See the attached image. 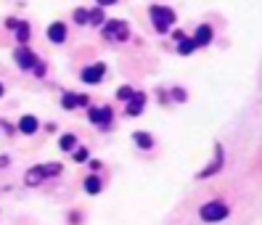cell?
Wrapping results in <instances>:
<instances>
[{"instance_id":"1","label":"cell","mask_w":262,"mask_h":225,"mask_svg":"<svg viewBox=\"0 0 262 225\" xmlns=\"http://www.w3.org/2000/svg\"><path fill=\"white\" fill-rule=\"evenodd\" d=\"M61 172V165L58 162H51V165H40V167H32V170H27L24 175V183L27 185H40L45 178H53Z\"/></svg>"},{"instance_id":"2","label":"cell","mask_w":262,"mask_h":225,"mask_svg":"<svg viewBox=\"0 0 262 225\" xmlns=\"http://www.w3.org/2000/svg\"><path fill=\"white\" fill-rule=\"evenodd\" d=\"M151 21H154V30L161 32L164 35L167 30L172 27V21H175V11L172 8H167V5H151Z\"/></svg>"},{"instance_id":"3","label":"cell","mask_w":262,"mask_h":225,"mask_svg":"<svg viewBox=\"0 0 262 225\" xmlns=\"http://www.w3.org/2000/svg\"><path fill=\"white\" fill-rule=\"evenodd\" d=\"M103 37L106 40H127L130 37V27H127V21H106L103 24Z\"/></svg>"},{"instance_id":"4","label":"cell","mask_w":262,"mask_h":225,"mask_svg":"<svg viewBox=\"0 0 262 225\" xmlns=\"http://www.w3.org/2000/svg\"><path fill=\"white\" fill-rule=\"evenodd\" d=\"M202 217L209 223H217V220H225L228 217V207L222 201H209V204L202 207Z\"/></svg>"},{"instance_id":"5","label":"cell","mask_w":262,"mask_h":225,"mask_svg":"<svg viewBox=\"0 0 262 225\" xmlns=\"http://www.w3.org/2000/svg\"><path fill=\"white\" fill-rule=\"evenodd\" d=\"M111 117H114V111H111L109 106H90V111H87V120H90L93 125H101V127H109Z\"/></svg>"},{"instance_id":"6","label":"cell","mask_w":262,"mask_h":225,"mask_svg":"<svg viewBox=\"0 0 262 225\" xmlns=\"http://www.w3.org/2000/svg\"><path fill=\"white\" fill-rule=\"evenodd\" d=\"M103 75H106V66L103 64H90V66H85L82 69V82H87V85H96V82H101L103 80Z\"/></svg>"},{"instance_id":"7","label":"cell","mask_w":262,"mask_h":225,"mask_svg":"<svg viewBox=\"0 0 262 225\" xmlns=\"http://www.w3.org/2000/svg\"><path fill=\"white\" fill-rule=\"evenodd\" d=\"M14 59H16V64H19L21 69H35V64H37V56L32 53L29 48H24V45L14 50Z\"/></svg>"},{"instance_id":"8","label":"cell","mask_w":262,"mask_h":225,"mask_svg":"<svg viewBox=\"0 0 262 225\" xmlns=\"http://www.w3.org/2000/svg\"><path fill=\"white\" fill-rule=\"evenodd\" d=\"M143 106H146V95H143V93H132V98L127 101V114L138 117L143 111Z\"/></svg>"},{"instance_id":"9","label":"cell","mask_w":262,"mask_h":225,"mask_svg":"<svg viewBox=\"0 0 262 225\" xmlns=\"http://www.w3.org/2000/svg\"><path fill=\"white\" fill-rule=\"evenodd\" d=\"M48 40L51 43H64L66 40V27L61 24V21H56V24L48 27Z\"/></svg>"},{"instance_id":"10","label":"cell","mask_w":262,"mask_h":225,"mask_svg":"<svg viewBox=\"0 0 262 225\" xmlns=\"http://www.w3.org/2000/svg\"><path fill=\"white\" fill-rule=\"evenodd\" d=\"M193 43H196V48L199 45H209L212 43V27L209 24H202L196 30V37H193Z\"/></svg>"},{"instance_id":"11","label":"cell","mask_w":262,"mask_h":225,"mask_svg":"<svg viewBox=\"0 0 262 225\" xmlns=\"http://www.w3.org/2000/svg\"><path fill=\"white\" fill-rule=\"evenodd\" d=\"M37 127H40V122L35 120V117L32 114H27V117H21V122H19V130L24 133V135H32L37 130Z\"/></svg>"},{"instance_id":"12","label":"cell","mask_w":262,"mask_h":225,"mask_svg":"<svg viewBox=\"0 0 262 225\" xmlns=\"http://www.w3.org/2000/svg\"><path fill=\"white\" fill-rule=\"evenodd\" d=\"M215 154H217V156H215V162H212L207 170L202 172V178H209L212 172H217V170H220V165H222V146H215Z\"/></svg>"},{"instance_id":"13","label":"cell","mask_w":262,"mask_h":225,"mask_svg":"<svg viewBox=\"0 0 262 225\" xmlns=\"http://www.w3.org/2000/svg\"><path fill=\"white\" fill-rule=\"evenodd\" d=\"M14 30H16V40H19L21 45L29 40V24H27V21H16Z\"/></svg>"},{"instance_id":"14","label":"cell","mask_w":262,"mask_h":225,"mask_svg":"<svg viewBox=\"0 0 262 225\" xmlns=\"http://www.w3.org/2000/svg\"><path fill=\"white\" fill-rule=\"evenodd\" d=\"M132 138H135V143L141 146V149H151V146H154V138L148 133H135Z\"/></svg>"},{"instance_id":"15","label":"cell","mask_w":262,"mask_h":225,"mask_svg":"<svg viewBox=\"0 0 262 225\" xmlns=\"http://www.w3.org/2000/svg\"><path fill=\"white\" fill-rule=\"evenodd\" d=\"M177 48H180L183 56H188L193 48H196V43H193V37H180V40H177Z\"/></svg>"},{"instance_id":"16","label":"cell","mask_w":262,"mask_h":225,"mask_svg":"<svg viewBox=\"0 0 262 225\" xmlns=\"http://www.w3.org/2000/svg\"><path fill=\"white\" fill-rule=\"evenodd\" d=\"M87 21H90V24H103V8L101 5L93 8V11H87Z\"/></svg>"},{"instance_id":"17","label":"cell","mask_w":262,"mask_h":225,"mask_svg":"<svg viewBox=\"0 0 262 225\" xmlns=\"http://www.w3.org/2000/svg\"><path fill=\"white\" fill-rule=\"evenodd\" d=\"M58 143H61V149H64V151H72V149L77 146V138H74L72 133H66V135H61V140H58Z\"/></svg>"},{"instance_id":"18","label":"cell","mask_w":262,"mask_h":225,"mask_svg":"<svg viewBox=\"0 0 262 225\" xmlns=\"http://www.w3.org/2000/svg\"><path fill=\"white\" fill-rule=\"evenodd\" d=\"M85 191L87 194H98V191H101V180H98L96 175H90L85 180Z\"/></svg>"},{"instance_id":"19","label":"cell","mask_w":262,"mask_h":225,"mask_svg":"<svg viewBox=\"0 0 262 225\" xmlns=\"http://www.w3.org/2000/svg\"><path fill=\"white\" fill-rule=\"evenodd\" d=\"M77 104H80V95H77V93H66L64 101H61V106H64V109H74Z\"/></svg>"},{"instance_id":"20","label":"cell","mask_w":262,"mask_h":225,"mask_svg":"<svg viewBox=\"0 0 262 225\" xmlns=\"http://www.w3.org/2000/svg\"><path fill=\"white\" fill-rule=\"evenodd\" d=\"M132 93H135V90H132L130 85H122L119 90H116V98H119V101H130Z\"/></svg>"},{"instance_id":"21","label":"cell","mask_w":262,"mask_h":225,"mask_svg":"<svg viewBox=\"0 0 262 225\" xmlns=\"http://www.w3.org/2000/svg\"><path fill=\"white\" fill-rule=\"evenodd\" d=\"M74 21H77V24H87V11L85 8H77L74 11Z\"/></svg>"},{"instance_id":"22","label":"cell","mask_w":262,"mask_h":225,"mask_svg":"<svg viewBox=\"0 0 262 225\" xmlns=\"http://www.w3.org/2000/svg\"><path fill=\"white\" fill-rule=\"evenodd\" d=\"M74 159H77V162H85V159H87V151H85V149H77V151H74Z\"/></svg>"},{"instance_id":"23","label":"cell","mask_w":262,"mask_h":225,"mask_svg":"<svg viewBox=\"0 0 262 225\" xmlns=\"http://www.w3.org/2000/svg\"><path fill=\"white\" fill-rule=\"evenodd\" d=\"M87 104H90V98H87V95H82V93H80V104H77V106H87Z\"/></svg>"},{"instance_id":"24","label":"cell","mask_w":262,"mask_h":225,"mask_svg":"<svg viewBox=\"0 0 262 225\" xmlns=\"http://www.w3.org/2000/svg\"><path fill=\"white\" fill-rule=\"evenodd\" d=\"M16 21H19V19H5V27H8V30H14V27H16Z\"/></svg>"},{"instance_id":"25","label":"cell","mask_w":262,"mask_h":225,"mask_svg":"<svg viewBox=\"0 0 262 225\" xmlns=\"http://www.w3.org/2000/svg\"><path fill=\"white\" fill-rule=\"evenodd\" d=\"M175 101H186V93H183V90H175Z\"/></svg>"},{"instance_id":"26","label":"cell","mask_w":262,"mask_h":225,"mask_svg":"<svg viewBox=\"0 0 262 225\" xmlns=\"http://www.w3.org/2000/svg\"><path fill=\"white\" fill-rule=\"evenodd\" d=\"M116 0H98V5H114Z\"/></svg>"},{"instance_id":"27","label":"cell","mask_w":262,"mask_h":225,"mask_svg":"<svg viewBox=\"0 0 262 225\" xmlns=\"http://www.w3.org/2000/svg\"><path fill=\"white\" fill-rule=\"evenodd\" d=\"M8 165V156H0V167H5Z\"/></svg>"},{"instance_id":"28","label":"cell","mask_w":262,"mask_h":225,"mask_svg":"<svg viewBox=\"0 0 262 225\" xmlns=\"http://www.w3.org/2000/svg\"><path fill=\"white\" fill-rule=\"evenodd\" d=\"M0 95H3V85H0Z\"/></svg>"}]
</instances>
